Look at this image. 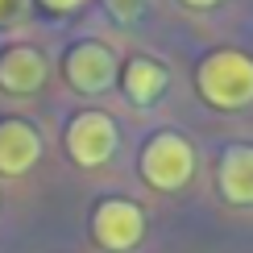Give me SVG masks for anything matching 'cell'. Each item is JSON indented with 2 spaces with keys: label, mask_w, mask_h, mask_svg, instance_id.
Returning <instances> with one entry per match:
<instances>
[{
  "label": "cell",
  "mask_w": 253,
  "mask_h": 253,
  "mask_svg": "<svg viewBox=\"0 0 253 253\" xmlns=\"http://www.w3.org/2000/svg\"><path fill=\"white\" fill-rule=\"evenodd\" d=\"M104 4H108L121 21H133L137 13H141V4H145V0H104Z\"/></svg>",
  "instance_id": "cell-10"
},
{
  "label": "cell",
  "mask_w": 253,
  "mask_h": 253,
  "mask_svg": "<svg viewBox=\"0 0 253 253\" xmlns=\"http://www.w3.org/2000/svg\"><path fill=\"white\" fill-rule=\"evenodd\" d=\"M67 79L79 91H104L117 79V58H112V50L96 46V42H83L67 54Z\"/></svg>",
  "instance_id": "cell-5"
},
{
  "label": "cell",
  "mask_w": 253,
  "mask_h": 253,
  "mask_svg": "<svg viewBox=\"0 0 253 253\" xmlns=\"http://www.w3.org/2000/svg\"><path fill=\"white\" fill-rule=\"evenodd\" d=\"M162 87H166V71L154 58H133L125 67V91L133 104H154L162 96Z\"/></svg>",
  "instance_id": "cell-9"
},
{
  "label": "cell",
  "mask_w": 253,
  "mask_h": 253,
  "mask_svg": "<svg viewBox=\"0 0 253 253\" xmlns=\"http://www.w3.org/2000/svg\"><path fill=\"white\" fill-rule=\"evenodd\" d=\"M8 8H13V0H0V17H4V13H8Z\"/></svg>",
  "instance_id": "cell-13"
},
{
  "label": "cell",
  "mask_w": 253,
  "mask_h": 253,
  "mask_svg": "<svg viewBox=\"0 0 253 253\" xmlns=\"http://www.w3.org/2000/svg\"><path fill=\"white\" fill-rule=\"evenodd\" d=\"M183 4H191V8H212V4H220V0H183Z\"/></svg>",
  "instance_id": "cell-12"
},
{
  "label": "cell",
  "mask_w": 253,
  "mask_h": 253,
  "mask_svg": "<svg viewBox=\"0 0 253 253\" xmlns=\"http://www.w3.org/2000/svg\"><path fill=\"white\" fill-rule=\"evenodd\" d=\"M67 150L79 166H100L117 150V125L104 112H79L67 129Z\"/></svg>",
  "instance_id": "cell-4"
},
{
  "label": "cell",
  "mask_w": 253,
  "mask_h": 253,
  "mask_svg": "<svg viewBox=\"0 0 253 253\" xmlns=\"http://www.w3.org/2000/svg\"><path fill=\"white\" fill-rule=\"evenodd\" d=\"M191 170H195V154L187 145V137L178 133H158L141 154V174L158 191H178L191 178Z\"/></svg>",
  "instance_id": "cell-2"
},
{
  "label": "cell",
  "mask_w": 253,
  "mask_h": 253,
  "mask_svg": "<svg viewBox=\"0 0 253 253\" xmlns=\"http://www.w3.org/2000/svg\"><path fill=\"white\" fill-rule=\"evenodd\" d=\"M91 233H96V241L104 249L125 253L145 237V216L129 199H104L96 208V216H91Z\"/></svg>",
  "instance_id": "cell-3"
},
{
  "label": "cell",
  "mask_w": 253,
  "mask_h": 253,
  "mask_svg": "<svg viewBox=\"0 0 253 253\" xmlns=\"http://www.w3.org/2000/svg\"><path fill=\"white\" fill-rule=\"evenodd\" d=\"M220 191L228 204H253V145H233L220 162Z\"/></svg>",
  "instance_id": "cell-8"
},
{
  "label": "cell",
  "mask_w": 253,
  "mask_h": 253,
  "mask_svg": "<svg viewBox=\"0 0 253 253\" xmlns=\"http://www.w3.org/2000/svg\"><path fill=\"white\" fill-rule=\"evenodd\" d=\"M42 141L25 121H0V174L17 178L38 162Z\"/></svg>",
  "instance_id": "cell-6"
},
{
  "label": "cell",
  "mask_w": 253,
  "mask_h": 253,
  "mask_svg": "<svg viewBox=\"0 0 253 253\" xmlns=\"http://www.w3.org/2000/svg\"><path fill=\"white\" fill-rule=\"evenodd\" d=\"M195 83L212 108H245L253 104V58L241 50H216L199 62Z\"/></svg>",
  "instance_id": "cell-1"
},
{
  "label": "cell",
  "mask_w": 253,
  "mask_h": 253,
  "mask_svg": "<svg viewBox=\"0 0 253 253\" xmlns=\"http://www.w3.org/2000/svg\"><path fill=\"white\" fill-rule=\"evenodd\" d=\"M46 8H54V13H67V8H79L83 0H42Z\"/></svg>",
  "instance_id": "cell-11"
},
{
  "label": "cell",
  "mask_w": 253,
  "mask_h": 253,
  "mask_svg": "<svg viewBox=\"0 0 253 253\" xmlns=\"http://www.w3.org/2000/svg\"><path fill=\"white\" fill-rule=\"evenodd\" d=\"M46 83V62H42L38 50L29 46H13L0 54V87L13 91V96H29Z\"/></svg>",
  "instance_id": "cell-7"
}]
</instances>
